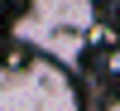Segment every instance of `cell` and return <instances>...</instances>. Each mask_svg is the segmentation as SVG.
Here are the masks:
<instances>
[{
	"mask_svg": "<svg viewBox=\"0 0 120 111\" xmlns=\"http://www.w3.org/2000/svg\"><path fill=\"white\" fill-rule=\"evenodd\" d=\"M0 111H82L67 68L53 58H29L19 68H0Z\"/></svg>",
	"mask_w": 120,
	"mask_h": 111,
	"instance_id": "cell-2",
	"label": "cell"
},
{
	"mask_svg": "<svg viewBox=\"0 0 120 111\" xmlns=\"http://www.w3.org/2000/svg\"><path fill=\"white\" fill-rule=\"evenodd\" d=\"M91 24H96V0H29V10L15 19V39L38 48V58L67 68L82 58Z\"/></svg>",
	"mask_w": 120,
	"mask_h": 111,
	"instance_id": "cell-1",
	"label": "cell"
},
{
	"mask_svg": "<svg viewBox=\"0 0 120 111\" xmlns=\"http://www.w3.org/2000/svg\"><path fill=\"white\" fill-rule=\"evenodd\" d=\"M106 111H115V106H106Z\"/></svg>",
	"mask_w": 120,
	"mask_h": 111,
	"instance_id": "cell-3",
	"label": "cell"
}]
</instances>
